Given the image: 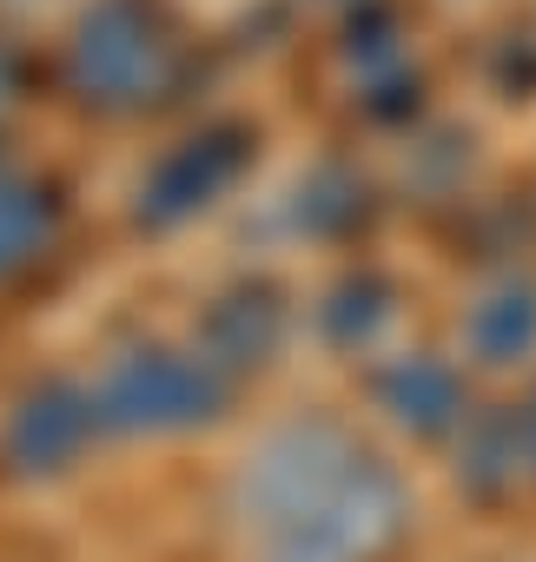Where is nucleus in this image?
<instances>
[{
  "label": "nucleus",
  "instance_id": "f257e3e1",
  "mask_svg": "<svg viewBox=\"0 0 536 562\" xmlns=\"http://www.w3.org/2000/svg\"><path fill=\"white\" fill-rule=\"evenodd\" d=\"M232 509L252 562H378L404 536V483L332 417H292L245 450Z\"/></svg>",
  "mask_w": 536,
  "mask_h": 562
},
{
  "label": "nucleus",
  "instance_id": "f03ea898",
  "mask_svg": "<svg viewBox=\"0 0 536 562\" xmlns=\"http://www.w3.org/2000/svg\"><path fill=\"white\" fill-rule=\"evenodd\" d=\"M172 67H179V41L159 14V0H93L67 47V74H74L80 100H93L107 113L159 100Z\"/></svg>",
  "mask_w": 536,
  "mask_h": 562
},
{
  "label": "nucleus",
  "instance_id": "7ed1b4c3",
  "mask_svg": "<svg viewBox=\"0 0 536 562\" xmlns=\"http://www.w3.org/2000/svg\"><path fill=\"white\" fill-rule=\"evenodd\" d=\"M100 397V424L107 430H192L212 424L232 397V371L205 351H166V345H139L126 358L107 364V378L93 384Z\"/></svg>",
  "mask_w": 536,
  "mask_h": 562
},
{
  "label": "nucleus",
  "instance_id": "20e7f679",
  "mask_svg": "<svg viewBox=\"0 0 536 562\" xmlns=\"http://www.w3.org/2000/svg\"><path fill=\"white\" fill-rule=\"evenodd\" d=\"M245 159H252V133H245V126H205V133L179 139V146L139 179V205H133L139 225L172 232V225L199 218V212L245 172Z\"/></svg>",
  "mask_w": 536,
  "mask_h": 562
},
{
  "label": "nucleus",
  "instance_id": "39448f33",
  "mask_svg": "<svg viewBox=\"0 0 536 562\" xmlns=\"http://www.w3.org/2000/svg\"><path fill=\"white\" fill-rule=\"evenodd\" d=\"M93 430H100V397L67 384V378H47V384H34L14 404L8 437H0V443H8V463L21 476H60L87 450Z\"/></svg>",
  "mask_w": 536,
  "mask_h": 562
},
{
  "label": "nucleus",
  "instance_id": "423d86ee",
  "mask_svg": "<svg viewBox=\"0 0 536 562\" xmlns=\"http://www.w3.org/2000/svg\"><path fill=\"white\" fill-rule=\"evenodd\" d=\"M378 404H384L404 430L437 437V430H450V424L464 417V384H457V371H450L444 358L411 351V358H398V364L378 371Z\"/></svg>",
  "mask_w": 536,
  "mask_h": 562
},
{
  "label": "nucleus",
  "instance_id": "0eeeda50",
  "mask_svg": "<svg viewBox=\"0 0 536 562\" xmlns=\"http://www.w3.org/2000/svg\"><path fill=\"white\" fill-rule=\"evenodd\" d=\"M464 345L483 358V364H516L536 351V285L529 278H503L490 285L470 318H464Z\"/></svg>",
  "mask_w": 536,
  "mask_h": 562
},
{
  "label": "nucleus",
  "instance_id": "6e6552de",
  "mask_svg": "<svg viewBox=\"0 0 536 562\" xmlns=\"http://www.w3.org/2000/svg\"><path fill=\"white\" fill-rule=\"evenodd\" d=\"M279 331H286V312H279L272 292H232L205 318V358H219L225 371L265 364V358H272V345H279Z\"/></svg>",
  "mask_w": 536,
  "mask_h": 562
},
{
  "label": "nucleus",
  "instance_id": "1a4fd4ad",
  "mask_svg": "<svg viewBox=\"0 0 536 562\" xmlns=\"http://www.w3.org/2000/svg\"><path fill=\"white\" fill-rule=\"evenodd\" d=\"M54 225H60V205H54L47 186L21 179L14 166L0 172V278H14L21 265H34L54 245Z\"/></svg>",
  "mask_w": 536,
  "mask_h": 562
},
{
  "label": "nucleus",
  "instance_id": "9d476101",
  "mask_svg": "<svg viewBox=\"0 0 536 562\" xmlns=\"http://www.w3.org/2000/svg\"><path fill=\"white\" fill-rule=\"evenodd\" d=\"M384 318H391V285L371 278V271H358V278H345V285L332 292V305H325V338L332 345H365Z\"/></svg>",
  "mask_w": 536,
  "mask_h": 562
},
{
  "label": "nucleus",
  "instance_id": "9b49d317",
  "mask_svg": "<svg viewBox=\"0 0 536 562\" xmlns=\"http://www.w3.org/2000/svg\"><path fill=\"white\" fill-rule=\"evenodd\" d=\"M299 199H305V205H299V218L312 212V225H319V232H332V225L358 218V186H351L345 172H319V179H312Z\"/></svg>",
  "mask_w": 536,
  "mask_h": 562
},
{
  "label": "nucleus",
  "instance_id": "f8f14e48",
  "mask_svg": "<svg viewBox=\"0 0 536 562\" xmlns=\"http://www.w3.org/2000/svg\"><path fill=\"white\" fill-rule=\"evenodd\" d=\"M516 430H523V450H529V463H536V397L523 404V417H516Z\"/></svg>",
  "mask_w": 536,
  "mask_h": 562
},
{
  "label": "nucleus",
  "instance_id": "ddd939ff",
  "mask_svg": "<svg viewBox=\"0 0 536 562\" xmlns=\"http://www.w3.org/2000/svg\"><path fill=\"white\" fill-rule=\"evenodd\" d=\"M0 172H8V159H0Z\"/></svg>",
  "mask_w": 536,
  "mask_h": 562
}]
</instances>
